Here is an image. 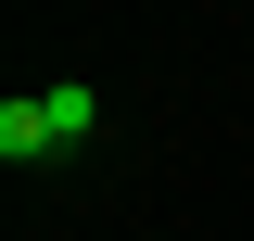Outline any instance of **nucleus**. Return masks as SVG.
<instances>
[{"mask_svg": "<svg viewBox=\"0 0 254 241\" xmlns=\"http://www.w3.org/2000/svg\"><path fill=\"white\" fill-rule=\"evenodd\" d=\"M38 102H51L64 140H89V127H102V89H89V76H64V89H38Z\"/></svg>", "mask_w": 254, "mask_h": 241, "instance_id": "2", "label": "nucleus"}, {"mask_svg": "<svg viewBox=\"0 0 254 241\" xmlns=\"http://www.w3.org/2000/svg\"><path fill=\"white\" fill-rule=\"evenodd\" d=\"M0 152H13V165H38V152H64L51 102H0Z\"/></svg>", "mask_w": 254, "mask_h": 241, "instance_id": "1", "label": "nucleus"}]
</instances>
